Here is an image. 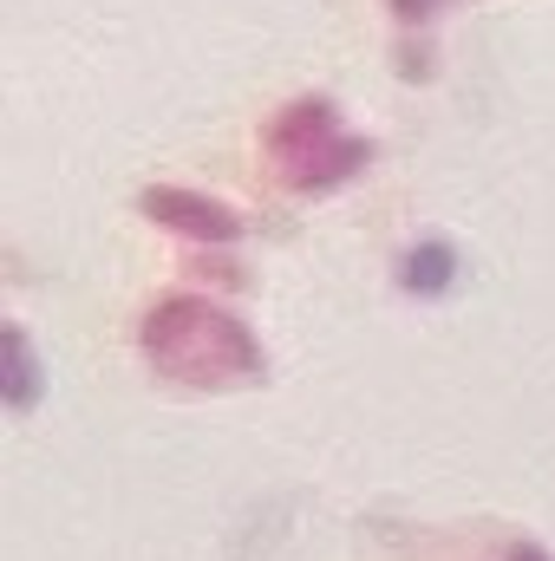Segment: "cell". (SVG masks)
Instances as JSON below:
<instances>
[{
    "label": "cell",
    "mask_w": 555,
    "mask_h": 561,
    "mask_svg": "<svg viewBox=\"0 0 555 561\" xmlns=\"http://www.w3.org/2000/svg\"><path fill=\"white\" fill-rule=\"evenodd\" d=\"M144 353H150L170 379H183V386H223V379L262 373L256 340H249L229 313H216V307H203V300H170V307H157L150 327H144Z\"/></svg>",
    "instance_id": "obj_1"
},
{
    "label": "cell",
    "mask_w": 555,
    "mask_h": 561,
    "mask_svg": "<svg viewBox=\"0 0 555 561\" xmlns=\"http://www.w3.org/2000/svg\"><path fill=\"white\" fill-rule=\"evenodd\" d=\"M269 150L294 170V183H340L353 163H366V144L333 131V105H294L269 131Z\"/></svg>",
    "instance_id": "obj_2"
},
{
    "label": "cell",
    "mask_w": 555,
    "mask_h": 561,
    "mask_svg": "<svg viewBox=\"0 0 555 561\" xmlns=\"http://www.w3.org/2000/svg\"><path fill=\"white\" fill-rule=\"evenodd\" d=\"M144 209H150L157 222L183 229V236H209V242H229V236H236V216H229L223 203H203V196H183V190H150Z\"/></svg>",
    "instance_id": "obj_3"
},
{
    "label": "cell",
    "mask_w": 555,
    "mask_h": 561,
    "mask_svg": "<svg viewBox=\"0 0 555 561\" xmlns=\"http://www.w3.org/2000/svg\"><path fill=\"white\" fill-rule=\"evenodd\" d=\"M7 399H13V405L33 399V359H26V333H20V327L7 333Z\"/></svg>",
    "instance_id": "obj_4"
},
{
    "label": "cell",
    "mask_w": 555,
    "mask_h": 561,
    "mask_svg": "<svg viewBox=\"0 0 555 561\" xmlns=\"http://www.w3.org/2000/svg\"><path fill=\"white\" fill-rule=\"evenodd\" d=\"M406 280L424 287V294H438V287L451 280V249H438V242H431V249H418L412 262H406Z\"/></svg>",
    "instance_id": "obj_5"
},
{
    "label": "cell",
    "mask_w": 555,
    "mask_h": 561,
    "mask_svg": "<svg viewBox=\"0 0 555 561\" xmlns=\"http://www.w3.org/2000/svg\"><path fill=\"white\" fill-rule=\"evenodd\" d=\"M412 7H418V13H424V7H431V0H399V13H412Z\"/></svg>",
    "instance_id": "obj_6"
}]
</instances>
